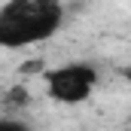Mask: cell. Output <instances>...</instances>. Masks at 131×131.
Wrapping results in <instances>:
<instances>
[{"instance_id":"1","label":"cell","mask_w":131,"mask_h":131,"mask_svg":"<svg viewBox=\"0 0 131 131\" xmlns=\"http://www.w3.org/2000/svg\"><path fill=\"white\" fill-rule=\"evenodd\" d=\"M61 0H9L0 6V49H28L61 28Z\"/></svg>"},{"instance_id":"2","label":"cell","mask_w":131,"mask_h":131,"mask_svg":"<svg viewBox=\"0 0 131 131\" xmlns=\"http://www.w3.org/2000/svg\"><path fill=\"white\" fill-rule=\"evenodd\" d=\"M95 89H98V70L85 61H70L46 73V92L55 104L76 107L92 98Z\"/></svg>"},{"instance_id":"3","label":"cell","mask_w":131,"mask_h":131,"mask_svg":"<svg viewBox=\"0 0 131 131\" xmlns=\"http://www.w3.org/2000/svg\"><path fill=\"white\" fill-rule=\"evenodd\" d=\"M0 131H31V128L18 119H0Z\"/></svg>"},{"instance_id":"4","label":"cell","mask_w":131,"mask_h":131,"mask_svg":"<svg viewBox=\"0 0 131 131\" xmlns=\"http://www.w3.org/2000/svg\"><path fill=\"white\" fill-rule=\"evenodd\" d=\"M122 79H125V82L131 85V67H122Z\"/></svg>"}]
</instances>
